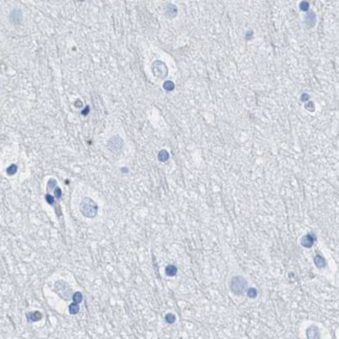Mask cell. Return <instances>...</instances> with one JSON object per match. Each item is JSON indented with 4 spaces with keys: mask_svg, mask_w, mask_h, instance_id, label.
<instances>
[{
    "mask_svg": "<svg viewBox=\"0 0 339 339\" xmlns=\"http://www.w3.org/2000/svg\"><path fill=\"white\" fill-rule=\"evenodd\" d=\"M45 199H46V202H48L49 205H53V204H55V197H52V196L49 195V194H47V195L45 196Z\"/></svg>",
    "mask_w": 339,
    "mask_h": 339,
    "instance_id": "obj_19",
    "label": "cell"
},
{
    "mask_svg": "<svg viewBox=\"0 0 339 339\" xmlns=\"http://www.w3.org/2000/svg\"><path fill=\"white\" fill-rule=\"evenodd\" d=\"M26 318L28 321H31V323H34V321H38L40 320L41 318H42V313L39 312V311H34V312H29L26 314Z\"/></svg>",
    "mask_w": 339,
    "mask_h": 339,
    "instance_id": "obj_5",
    "label": "cell"
},
{
    "mask_svg": "<svg viewBox=\"0 0 339 339\" xmlns=\"http://www.w3.org/2000/svg\"><path fill=\"white\" fill-rule=\"evenodd\" d=\"M165 320H166V323H173L174 321H175V316H174L173 314H171V313H168V314L165 316Z\"/></svg>",
    "mask_w": 339,
    "mask_h": 339,
    "instance_id": "obj_14",
    "label": "cell"
},
{
    "mask_svg": "<svg viewBox=\"0 0 339 339\" xmlns=\"http://www.w3.org/2000/svg\"><path fill=\"white\" fill-rule=\"evenodd\" d=\"M55 292L65 301H69L70 299H72V289L64 281H57L55 284Z\"/></svg>",
    "mask_w": 339,
    "mask_h": 339,
    "instance_id": "obj_3",
    "label": "cell"
},
{
    "mask_svg": "<svg viewBox=\"0 0 339 339\" xmlns=\"http://www.w3.org/2000/svg\"><path fill=\"white\" fill-rule=\"evenodd\" d=\"M69 312H70V314L72 315H75L77 314V313L79 312V305L78 304H75V303H72L70 306H69Z\"/></svg>",
    "mask_w": 339,
    "mask_h": 339,
    "instance_id": "obj_11",
    "label": "cell"
},
{
    "mask_svg": "<svg viewBox=\"0 0 339 339\" xmlns=\"http://www.w3.org/2000/svg\"><path fill=\"white\" fill-rule=\"evenodd\" d=\"M314 262H315V264H316V266L319 267V268H323V267H325V265H326L325 259L320 256H315Z\"/></svg>",
    "mask_w": 339,
    "mask_h": 339,
    "instance_id": "obj_9",
    "label": "cell"
},
{
    "mask_svg": "<svg viewBox=\"0 0 339 339\" xmlns=\"http://www.w3.org/2000/svg\"><path fill=\"white\" fill-rule=\"evenodd\" d=\"M57 187V181H55V178H50V180L48 181V183H47V190H48V191H50V190H55Z\"/></svg>",
    "mask_w": 339,
    "mask_h": 339,
    "instance_id": "obj_12",
    "label": "cell"
},
{
    "mask_svg": "<svg viewBox=\"0 0 339 339\" xmlns=\"http://www.w3.org/2000/svg\"><path fill=\"white\" fill-rule=\"evenodd\" d=\"M55 198H57V199L62 197V190L60 189L59 187H57V188H55Z\"/></svg>",
    "mask_w": 339,
    "mask_h": 339,
    "instance_id": "obj_18",
    "label": "cell"
},
{
    "mask_svg": "<svg viewBox=\"0 0 339 339\" xmlns=\"http://www.w3.org/2000/svg\"><path fill=\"white\" fill-rule=\"evenodd\" d=\"M72 301H73V303L78 304V305H79V303H81V301H83V294H81L79 291H77V292L73 293Z\"/></svg>",
    "mask_w": 339,
    "mask_h": 339,
    "instance_id": "obj_10",
    "label": "cell"
},
{
    "mask_svg": "<svg viewBox=\"0 0 339 339\" xmlns=\"http://www.w3.org/2000/svg\"><path fill=\"white\" fill-rule=\"evenodd\" d=\"M110 150L113 152H119L122 147V141L119 137H113L108 143Z\"/></svg>",
    "mask_w": 339,
    "mask_h": 339,
    "instance_id": "obj_4",
    "label": "cell"
},
{
    "mask_svg": "<svg viewBox=\"0 0 339 339\" xmlns=\"http://www.w3.org/2000/svg\"><path fill=\"white\" fill-rule=\"evenodd\" d=\"M247 295L249 297H252V299H254V297L257 296V290L255 288L249 289V290H248V292H247Z\"/></svg>",
    "mask_w": 339,
    "mask_h": 339,
    "instance_id": "obj_16",
    "label": "cell"
},
{
    "mask_svg": "<svg viewBox=\"0 0 339 339\" xmlns=\"http://www.w3.org/2000/svg\"><path fill=\"white\" fill-rule=\"evenodd\" d=\"M17 169H18V168H17L16 165H10V167L6 169V172H7L8 175H13V174H15L17 172Z\"/></svg>",
    "mask_w": 339,
    "mask_h": 339,
    "instance_id": "obj_15",
    "label": "cell"
},
{
    "mask_svg": "<svg viewBox=\"0 0 339 339\" xmlns=\"http://www.w3.org/2000/svg\"><path fill=\"white\" fill-rule=\"evenodd\" d=\"M247 287V282L245 281L244 278L240 277V276H236V277L232 278L230 282V289L234 294L240 295L246 290Z\"/></svg>",
    "mask_w": 339,
    "mask_h": 339,
    "instance_id": "obj_2",
    "label": "cell"
},
{
    "mask_svg": "<svg viewBox=\"0 0 339 339\" xmlns=\"http://www.w3.org/2000/svg\"><path fill=\"white\" fill-rule=\"evenodd\" d=\"M173 84L171 83V81H166L165 84H164V88H165V90H168V91H170V90L173 89Z\"/></svg>",
    "mask_w": 339,
    "mask_h": 339,
    "instance_id": "obj_17",
    "label": "cell"
},
{
    "mask_svg": "<svg viewBox=\"0 0 339 339\" xmlns=\"http://www.w3.org/2000/svg\"><path fill=\"white\" fill-rule=\"evenodd\" d=\"M307 336H308V339H318L319 334H318V330H317V328L311 327L310 329H308Z\"/></svg>",
    "mask_w": 339,
    "mask_h": 339,
    "instance_id": "obj_7",
    "label": "cell"
},
{
    "mask_svg": "<svg viewBox=\"0 0 339 339\" xmlns=\"http://www.w3.org/2000/svg\"><path fill=\"white\" fill-rule=\"evenodd\" d=\"M165 273L166 275L169 276V277H173V276H175L176 273H178V268H176L174 265H168L165 269Z\"/></svg>",
    "mask_w": 339,
    "mask_h": 339,
    "instance_id": "obj_8",
    "label": "cell"
},
{
    "mask_svg": "<svg viewBox=\"0 0 339 339\" xmlns=\"http://www.w3.org/2000/svg\"><path fill=\"white\" fill-rule=\"evenodd\" d=\"M314 241H315V238L313 235H307V236H305L302 239L301 243L302 245L305 247H311L313 245V243H314Z\"/></svg>",
    "mask_w": 339,
    "mask_h": 339,
    "instance_id": "obj_6",
    "label": "cell"
},
{
    "mask_svg": "<svg viewBox=\"0 0 339 339\" xmlns=\"http://www.w3.org/2000/svg\"><path fill=\"white\" fill-rule=\"evenodd\" d=\"M168 158H169V155H168V152H166V150H161V152H159V160L162 162H165L168 160Z\"/></svg>",
    "mask_w": 339,
    "mask_h": 339,
    "instance_id": "obj_13",
    "label": "cell"
},
{
    "mask_svg": "<svg viewBox=\"0 0 339 339\" xmlns=\"http://www.w3.org/2000/svg\"><path fill=\"white\" fill-rule=\"evenodd\" d=\"M79 210L81 214L87 218H94L98 212V206L93 199L90 197H85L81 202L79 205Z\"/></svg>",
    "mask_w": 339,
    "mask_h": 339,
    "instance_id": "obj_1",
    "label": "cell"
}]
</instances>
